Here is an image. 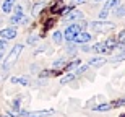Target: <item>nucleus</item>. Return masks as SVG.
I'll return each instance as SVG.
<instances>
[{
    "instance_id": "obj_1",
    "label": "nucleus",
    "mask_w": 125,
    "mask_h": 117,
    "mask_svg": "<svg viewBox=\"0 0 125 117\" xmlns=\"http://www.w3.org/2000/svg\"><path fill=\"white\" fill-rule=\"evenodd\" d=\"M21 52H23V44H16V46L11 49V52L7 55V59H5V62H3V65H2V68H3V70H8L10 67H11L15 62L18 60V57H20V54H21Z\"/></svg>"
},
{
    "instance_id": "obj_2",
    "label": "nucleus",
    "mask_w": 125,
    "mask_h": 117,
    "mask_svg": "<svg viewBox=\"0 0 125 117\" xmlns=\"http://www.w3.org/2000/svg\"><path fill=\"white\" fill-rule=\"evenodd\" d=\"M115 47H117L115 41H106V42H97V44H94L93 51L99 52V54H111Z\"/></svg>"
},
{
    "instance_id": "obj_3",
    "label": "nucleus",
    "mask_w": 125,
    "mask_h": 117,
    "mask_svg": "<svg viewBox=\"0 0 125 117\" xmlns=\"http://www.w3.org/2000/svg\"><path fill=\"white\" fill-rule=\"evenodd\" d=\"M89 26L93 28V31H96V33H102V31H109V29L114 28V23H111V21H91L89 23Z\"/></svg>"
},
{
    "instance_id": "obj_4",
    "label": "nucleus",
    "mask_w": 125,
    "mask_h": 117,
    "mask_svg": "<svg viewBox=\"0 0 125 117\" xmlns=\"http://www.w3.org/2000/svg\"><path fill=\"white\" fill-rule=\"evenodd\" d=\"M81 33V28H80V24H72V26H68V28L65 29V39L68 42H73V39L76 38V34Z\"/></svg>"
},
{
    "instance_id": "obj_5",
    "label": "nucleus",
    "mask_w": 125,
    "mask_h": 117,
    "mask_svg": "<svg viewBox=\"0 0 125 117\" xmlns=\"http://www.w3.org/2000/svg\"><path fill=\"white\" fill-rule=\"evenodd\" d=\"M63 20H67V21H76V20H81L83 18V13L80 11V10H63Z\"/></svg>"
},
{
    "instance_id": "obj_6",
    "label": "nucleus",
    "mask_w": 125,
    "mask_h": 117,
    "mask_svg": "<svg viewBox=\"0 0 125 117\" xmlns=\"http://www.w3.org/2000/svg\"><path fill=\"white\" fill-rule=\"evenodd\" d=\"M89 41H91V34L86 33V31H81V33L76 34V38L73 39L75 44H81V46H83V44H88Z\"/></svg>"
},
{
    "instance_id": "obj_7",
    "label": "nucleus",
    "mask_w": 125,
    "mask_h": 117,
    "mask_svg": "<svg viewBox=\"0 0 125 117\" xmlns=\"http://www.w3.org/2000/svg\"><path fill=\"white\" fill-rule=\"evenodd\" d=\"M0 38L3 41H8V39H15L16 38V29L15 28H5L0 31Z\"/></svg>"
},
{
    "instance_id": "obj_8",
    "label": "nucleus",
    "mask_w": 125,
    "mask_h": 117,
    "mask_svg": "<svg viewBox=\"0 0 125 117\" xmlns=\"http://www.w3.org/2000/svg\"><path fill=\"white\" fill-rule=\"evenodd\" d=\"M54 114L52 109H47V111H31V112L26 114V117H49Z\"/></svg>"
},
{
    "instance_id": "obj_9",
    "label": "nucleus",
    "mask_w": 125,
    "mask_h": 117,
    "mask_svg": "<svg viewBox=\"0 0 125 117\" xmlns=\"http://www.w3.org/2000/svg\"><path fill=\"white\" fill-rule=\"evenodd\" d=\"M106 59L104 57H93L91 60H89V65L91 67H94V68H99V67H102V65H106Z\"/></svg>"
},
{
    "instance_id": "obj_10",
    "label": "nucleus",
    "mask_w": 125,
    "mask_h": 117,
    "mask_svg": "<svg viewBox=\"0 0 125 117\" xmlns=\"http://www.w3.org/2000/svg\"><path fill=\"white\" fill-rule=\"evenodd\" d=\"M10 21H11V23L13 24H16V23H23V24H26L29 21L28 18H26V16H23V13H16V15H13V16H11V20H10Z\"/></svg>"
},
{
    "instance_id": "obj_11",
    "label": "nucleus",
    "mask_w": 125,
    "mask_h": 117,
    "mask_svg": "<svg viewBox=\"0 0 125 117\" xmlns=\"http://www.w3.org/2000/svg\"><path fill=\"white\" fill-rule=\"evenodd\" d=\"M112 107H114L112 104L104 103V104H97V106H94V107H93V111H96V112H107V111H111Z\"/></svg>"
},
{
    "instance_id": "obj_12",
    "label": "nucleus",
    "mask_w": 125,
    "mask_h": 117,
    "mask_svg": "<svg viewBox=\"0 0 125 117\" xmlns=\"http://www.w3.org/2000/svg\"><path fill=\"white\" fill-rule=\"evenodd\" d=\"M119 3H120V0H106V3H104V11H109V10H112L114 7H119Z\"/></svg>"
},
{
    "instance_id": "obj_13",
    "label": "nucleus",
    "mask_w": 125,
    "mask_h": 117,
    "mask_svg": "<svg viewBox=\"0 0 125 117\" xmlns=\"http://www.w3.org/2000/svg\"><path fill=\"white\" fill-rule=\"evenodd\" d=\"M13 83H20V85H24V86H29L31 85V78L29 76H20V78H11Z\"/></svg>"
},
{
    "instance_id": "obj_14",
    "label": "nucleus",
    "mask_w": 125,
    "mask_h": 117,
    "mask_svg": "<svg viewBox=\"0 0 125 117\" xmlns=\"http://www.w3.org/2000/svg\"><path fill=\"white\" fill-rule=\"evenodd\" d=\"M15 5V0H5L3 5H2V10H3V13H10L11 8H13Z\"/></svg>"
},
{
    "instance_id": "obj_15",
    "label": "nucleus",
    "mask_w": 125,
    "mask_h": 117,
    "mask_svg": "<svg viewBox=\"0 0 125 117\" xmlns=\"http://www.w3.org/2000/svg\"><path fill=\"white\" fill-rule=\"evenodd\" d=\"M52 39H54L55 44H62V41H63V34H62L60 31H55V33L52 34Z\"/></svg>"
},
{
    "instance_id": "obj_16",
    "label": "nucleus",
    "mask_w": 125,
    "mask_h": 117,
    "mask_svg": "<svg viewBox=\"0 0 125 117\" xmlns=\"http://www.w3.org/2000/svg\"><path fill=\"white\" fill-rule=\"evenodd\" d=\"M63 64H65L63 59H59V60H55L54 64H52V68H54V70H60L62 67H63Z\"/></svg>"
},
{
    "instance_id": "obj_17",
    "label": "nucleus",
    "mask_w": 125,
    "mask_h": 117,
    "mask_svg": "<svg viewBox=\"0 0 125 117\" xmlns=\"http://www.w3.org/2000/svg\"><path fill=\"white\" fill-rule=\"evenodd\" d=\"M73 80H75V75H73V73H68V75H65L63 78L60 80V83L65 85V83H68V81H73Z\"/></svg>"
},
{
    "instance_id": "obj_18",
    "label": "nucleus",
    "mask_w": 125,
    "mask_h": 117,
    "mask_svg": "<svg viewBox=\"0 0 125 117\" xmlns=\"http://www.w3.org/2000/svg\"><path fill=\"white\" fill-rule=\"evenodd\" d=\"M114 15H117V16H125V5H119L115 8V13Z\"/></svg>"
},
{
    "instance_id": "obj_19",
    "label": "nucleus",
    "mask_w": 125,
    "mask_h": 117,
    "mask_svg": "<svg viewBox=\"0 0 125 117\" xmlns=\"http://www.w3.org/2000/svg\"><path fill=\"white\" fill-rule=\"evenodd\" d=\"M75 51H76L75 42H68V46H67V52H68V54H75Z\"/></svg>"
},
{
    "instance_id": "obj_20",
    "label": "nucleus",
    "mask_w": 125,
    "mask_h": 117,
    "mask_svg": "<svg viewBox=\"0 0 125 117\" xmlns=\"http://www.w3.org/2000/svg\"><path fill=\"white\" fill-rule=\"evenodd\" d=\"M112 106H114V107H119V106H125V98H124V99H119V101H115V103H112Z\"/></svg>"
},
{
    "instance_id": "obj_21",
    "label": "nucleus",
    "mask_w": 125,
    "mask_h": 117,
    "mask_svg": "<svg viewBox=\"0 0 125 117\" xmlns=\"http://www.w3.org/2000/svg\"><path fill=\"white\" fill-rule=\"evenodd\" d=\"M86 70H88V65H81V67H78V75H81V73H86Z\"/></svg>"
},
{
    "instance_id": "obj_22",
    "label": "nucleus",
    "mask_w": 125,
    "mask_h": 117,
    "mask_svg": "<svg viewBox=\"0 0 125 117\" xmlns=\"http://www.w3.org/2000/svg\"><path fill=\"white\" fill-rule=\"evenodd\" d=\"M80 65V62L78 60H75V62H72V64H70L68 65V70H73V68H76V67Z\"/></svg>"
},
{
    "instance_id": "obj_23",
    "label": "nucleus",
    "mask_w": 125,
    "mask_h": 117,
    "mask_svg": "<svg viewBox=\"0 0 125 117\" xmlns=\"http://www.w3.org/2000/svg\"><path fill=\"white\" fill-rule=\"evenodd\" d=\"M106 18H107V11H104V10H102L101 13H99V20H101V21H104Z\"/></svg>"
},
{
    "instance_id": "obj_24",
    "label": "nucleus",
    "mask_w": 125,
    "mask_h": 117,
    "mask_svg": "<svg viewBox=\"0 0 125 117\" xmlns=\"http://www.w3.org/2000/svg\"><path fill=\"white\" fill-rule=\"evenodd\" d=\"M13 109L15 111H20V99H15L13 101Z\"/></svg>"
},
{
    "instance_id": "obj_25",
    "label": "nucleus",
    "mask_w": 125,
    "mask_h": 117,
    "mask_svg": "<svg viewBox=\"0 0 125 117\" xmlns=\"http://www.w3.org/2000/svg\"><path fill=\"white\" fill-rule=\"evenodd\" d=\"M5 49H7V41L0 39V51H5Z\"/></svg>"
},
{
    "instance_id": "obj_26",
    "label": "nucleus",
    "mask_w": 125,
    "mask_h": 117,
    "mask_svg": "<svg viewBox=\"0 0 125 117\" xmlns=\"http://www.w3.org/2000/svg\"><path fill=\"white\" fill-rule=\"evenodd\" d=\"M36 42H37V38H36V36H32V38L29 36V38H28V44H36Z\"/></svg>"
},
{
    "instance_id": "obj_27",
    "label": "nucleus",
    "mask_w": 125,
    "mask_h": 117,
    "mask_svg": "<svg viewBox=\"0 0 125 117\" xmlns=\"http://www.w3.org/2000/svg\"><path fill=\"white\" fill-rule=\"evenodd\" d=\"M114 60H125V54H119L117 57H114Z\"/></svg>"
},
{
    "instance_id": "obj_28",
    "label": "nucleus",
    "mask_w": 125,
    "mask_h": 117,
    "mask_svg": "<svg viewBox=\"0 0 125 117\" xmlns=\"http://www.w3.org/2000/svg\"><path fill=\"white\" fill-rule=\"evenodd\" d=\"M41 7H42L41 3H39V5H36V7H34V10H32V13H34V15H37V11H39V8H41Z\"/></svg>"
},
{
    "instance_id": "obj_29",
    "label": "nucleus",
    "mask_w": 125,
    "mask_h": 117,
    "mask_svg": "<svg viewBox=\"0 0 125 117\" xmlns=\"http://www.w3.org/2000/svg\"><path fill=\"white\" fill-rule=\"evenodd\" d=\"M15 11H16V13H21V11H23V7H21V5H16Z\"/></svg>"
},
{
    "instance_id": "obj_30",
    "label": "nucleus",
    "mask_w": 125,
    "mask_h": 117,
    "mask_svg": "<svg viewBox=\"0 0 125 117\" xmlns=\"http://www.w3.org/2000/svg\"><path fill=\"white\" fill-rule=\"evenodd\" d=\"M84 0H72V3H75V5H78V3H83Z\"/></svg>"
},
{
    "instance_id": "obj_31",
    "label": "nucleus",
    "mask_w": 125,
    "mask_h": 117,
    "mask_svg": "<svg viewBox=\"0 0 125 117\" xmlns=\"http://www.w3.org/2000/svg\"><path fill=\"white\" fill-rule=\"evenodd\" d=\"M0 117H8V116H3V114H0Z\"/></svg>"
},
{
    "instance_id": "obj_32",
    "label": "nucleus",
    "mask_w": 125,
    "mask_h": 117,
    "mask_svg": "<svg viewBox=\"0 0 125 117\" xmlns=\"http://www.w3.org/2000/svg\"><path fill=\"white\" fill-rule=\"evenodd\" d=\"M94 2H104V0H94Z\"/></svg>"
},
{
    "instance_id": "obj_33",
    "label": "nucleus",
    "mask_w": 125,
    "mask_h": 117,
    "mask_svg": "<svg viewBox=\"0 0 125 117\" xmlns=\"http://www.w3.org/2000/svg\"><path fill=\"white\" fill-rule=\"evenodd\" d=\"M0 60H2V54H0Z\"/></svg>"
},
{
    "instance_id": "obj_34",
    "label": "nucleus",
    "mask_w": 125,
    "mask_h": 117,
    "mask_svg": "<svg viewBox=\"0 0 125 117\" xmlns=\"http://www.w3.org/2000/svg\"><path fill=\"white\" fill-rule=\"evenodd\" d=\"M120 117H125V114H124V116H120Z\"/></svg>"
}]
</instances>
